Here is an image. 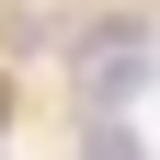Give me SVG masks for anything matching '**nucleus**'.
I'll return each instance as SVG.
<instances>
[{
    "mask_svg": "<svg viewBox=\"0 0 160 160\" xmlns=\"http://www.w3.org/2000/svg\"><path fill=\"white\" fill-rule=\"evenodd\" d=\"M80 92H92V103L149 92V23H103L92 34V46H80Z\"/></svg>",
    "mask_w": 160,
    "mask_h": 160,
    "instance_id": "f257e3e1",
    "label": "nucleus"
}]
</instances>
